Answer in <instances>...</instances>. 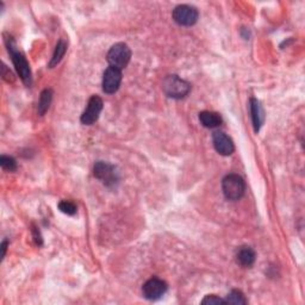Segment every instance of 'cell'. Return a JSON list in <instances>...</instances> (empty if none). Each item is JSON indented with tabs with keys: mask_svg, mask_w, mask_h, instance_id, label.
<instances>
[{
	"mask_svg": "<svg viewBox=\"0 0 305 305\" xmlns=\"http://www.w3.org/2000/svg\"><path fill=\"white\" fill-rule=\"evenodd\" d=\"M32 233H34V240L36 242V245L41 246L42 245V236H41V234H39V231L35 228V229L32 230Z\"/></svg>",
	"mask_w": 305,
	"mask_h": 305,
	"instance_id": "44dd1931",
	"label": "cell"
},
{
	"mask_svg": "<svg viewBox=\"0 0 305 305\" xmlns=\"http://www.w3.org/2000/svg\"><path fill=\"white\" fill-rule=\"evenodd\" d=\"M236 261L243 267H251L255 261V252L251 247H241L236 253Z\"/></svg>",
	"mask_w": 305,
	"mask_h": 305,
	"instance_id": "7c38bea8",
	"label": "cell"
},
{
	"mask_svg": "<svg viewBox=\"0 0 305 305\" xmlns=\"http://www.w3.org/2000/svg\"><path fill=\"white\" fill-rule=\"evenodd\" d=\"M131 50L126 43H117L111 47L108 53V62L111 67L117 69H124L130 62Z\"/></svg>",
	"mask_w": 305,
	"mask_h": 305,
	"instance_id": "277c9868",
	"label": "cell"
},
{
	"mask_svg": "<svg viewBox=\"0 0 305 305\" xmlns=\"http://www.w3.org/2000/svg\"><path fill=\"white\" fill-rule=\"evenodd\" d=\"M167 291V284L159 278H152L145 282L142 288V293L145 298L149 300H157Z\"/></svg>",
	"mask_w": 305,
	"mask_h": 305,
	"instance_id": "52a82bcc",
	"label": "cell"
},
{
	"mask_svg": "<svg viewBox=\"0 0 305 305\" xmlns=\"http://www.w3.org/2000/svg\"><path fill=\"white\" fill-rule=\"evenodd\" d=\"M2 75H3V78H4V80H5V82H7V83L13 82L12 73H11L10 69L7 68L5 65H3V67H2Z\"/></svg>",
	"mask_w": 305,
	"mask_h": 305,
	"instance_id": "ffe728a7",
	"label": "cell"
},
{
	"mask_svg": "<svg viewBox=\"0 0 305 305\" xmlns=\"http://www.w3.org/2000/svg\"><path fill=\"white\" fill-rule=\"evenodd\" d=\"M7 241H4L3 245H2V259L5 258V254H6V249H7Z\"/></svg>",
	"mask_w": 305,
	"mask_h": 305,
	"instance_id": "7402d4cb",
	"label": "cell"
},
{
	"mask_svg": "<svg viewBox=\"0 0 305 305\" xmlns=\"http://www.w3.org/2000/svg\"><path fill=\"white\" fill-rule=\"evenodd\" d=\"M251 113H252L253 126H254V131L259 132L260 128H261L263 123L265 113L261 105H260V101L255 98L251 99Z\"/></svg>",
	"mask_w": 305,
	"mask_h": 305,
	"instance_id": "8fae6325",
	"label": "cell"
},
{
	"mask_svg": "<svg viewBox=\"0 0 305 305\" xmlns=\"http://www.w3.org/2000/svg\"><path fill=\"white\" fill-rule=\"evenodd\" d=\"M58 209L66 215L73 216L76 214V205L71 200H62L58 203Z\"/></svg>",
	"mask_w": 305,
	"mask_h": 305,
	"instance_id": "e0dca14e",
	"label": "cell"
},
{
	"mask_svg": "<svg viewBox=\"0 0 305 305\" xmlns=\"http://www.w3.org/2000/svg\"><path fill=\"white\" fill-rule=\"evenodd\" d=\"M4 37H5V43L7 46V50H9L11 57H12L13 65L17 69L18 75L21 76L22 82H23L25 85L30 86L31 82H32L31 69H30V66H29V64H28L27 58H25L24 55L17 49L16 42L13 41V38L11 37V36L4 35Z\"/></svg>",
	"mask_w": 305,
	"mask_h": 305,
	"instance_id": "6da1fadb",
	"label": "cell"
},
{
	"mask_svg": "<svg viewBox=\"0 0 305 305\" xmlns=\"http://www.w3.org/2000/svg\"><path fill=\"white\" fill-rule=\"evenodd\" d=\"M93 174L97 179L106 186H113L118 182V172L116 171V167L112 166L104 161H98L93 167Z\"/></svg>",
	"mask_w": 305,
	"mask_h": 305,
	"instance_id": "5b68a950",
	"label": "cell"
},
{
	"mask_svg": "<svg viewBox=\"0 0 305 305\" xmlns=\"http://www.w3.org/2000/svg\"><path fill=\"white\" fill-rule=\"evenodd\" d=\"M222 189L227 199L238 200L241 199L245 194V180L238 174H228L224 176L222 181Z\"/></svg>",
	"mask_w": 305,
	"mask_h": 305,
	"instance_id": "3957f363",
	"label": "cell"
},
{
	"mask_svg": "<svg viewBox=\"0 0 305 305\" xmlns=\"http://www.w3.org/2000/svg\"><path fill=\"white\" fill-rule=\"evenodd\" d=\"M199 120L205 128H217L222 124V117L219 113L212 111H201L199 113Z\"/></svg>",
	"mask_w": 305,
	"mask_h": 305,
	"instance_id": "4fadbf2b",
	"label": "cell"
},
{
	"mask_svg": "<svg viewBox=\"0 0 305 305\" xmlns=\"http://www.w3.org/2000/svg\"><path fill=\"white\" fill-rule=\"evenodd\" d=\"M199 13L196 7L190 5H179L173 10V19L182 27H191L197 23Z\"/></svg>",
	"mask_w": 305,
	"mask_h": 305,
	"instance_id": "8992f818",
	"label": "cell"
},
{
	"mask_svg": "<svg viewBox=\"0 0 305 305\" xmlns=\"http://www.w3.org/2000/svg\"><path fill=\"white\" fill-rule=\"evenodd\" d=\"M162 88L167 97L173 99H181L185 98L190 93L191 85L190 83L179 78L178 75H168L164 80Z\"/></svg>",
	"mask_w": 305,
	"mask_h": 305,
	"instance_id": "7a4b0ae2",
	"label": "cell"
},
{
	"mask_svg": "<svg viewBox=\"0 0 305 305\" xmlns=\"http://www.w3.org/2000/svg\"><path fill=\"white\" fill-rule=\"evenodd\" d=\"M120 83H122V71L110 66L103 75V91L108 94L115 93L119 88Z\"/></svg>",
	"mask_w": 305,
	"mask_h": 305,
	"instance_id": "ba28073f",
	"label": "cell"
},
{
	"mask_svg": "<svg viewBox=\"0 0 305 305\" xmlns=\"http://www.w3.org/2000/svg\"><path fill=\"white\" fill-rule=\"evenodd\" d=\"M103 100L98 95H93L88 100L87 108L82 115V123L85 126H92V124L97 122L103 110Z\"/></svg>",
	"mask_w": 305,
	"mask_h": 305,
	"instance_id": "9c48e42d",
	"label": "cell"
},
{
	"mask_svg": "<svg viewBox=\"0 0 305 305\" xmlns=\"http://www.w3.org/2000/svg\"><path fill=\"white\" fill-rule=\"evenodd\" d=\"M212 142H214L215 149L220 155L229 156L234 153V142L229 136L224 134L223 131H215L212 135Z\"/></svg>",
	"mask_w": 305,
	"mask_h": 305,
	"instance_id": "30bf717a",
	"label": "cell"
},
{
	"mask_svg": "<svg viewBox=\"0 0 305 305\" xmlns=\"http://www.w3.org/2000/svg\"><path fill=\"white\" fill-rule=\"evenodd\" d=\"M0 166H2L4 170L10 171V172L17 170L16 160H14L13 157H11V156L3 155L2 157H0Z\"/></svg>",
	"mask_w": 305,
	"mask_h": 305,
	"instance_id": "ac0fdd59",
	"label": "cell"
},
{
	"mask_svg": "<svg viewBox=\"0 0 305 305\" xmlns=\"http://www.w3.org/2000/svg\"><path fill=\"white\" fill-rule=\"evenodd\" d=\"M51 99H53V91L49 90V88H47V90H44L41 93V98H39V101H38L39 116H43L44 113L48 111V109H49L50 106Z\"/></svg>",
	"mask_w": 305,
	"mask_h": 305,
	"instance_id": "9a60e30c",
	"label": "cell"
},
{
	"mask_svg": "<svg viewBox=\"0 0 305 305\" xmlns=\"http://www.w3.org/2000/svg\"><path fill=\"white\" fill-rule=\"evenodd\" d=\"M66 51H67V43H66V41H64V39H60L58 43L56 44V48H55L53 57H51V60L49 62L50 68H54L55 66H57L58 64H60L62 57L65 56Z\"/></svg>",
	"mask_w": 305,
	"mask_h": 305,
	"instance_id": "5bb4252c",
	"label": "cell"
},
{
	"mask_svg": "<svg viewBox=\"0 0 305 305\" xmlns=\"http://www.w3.org/2000/svg\"><path fill=\"white\" fill-rule=\"evenodd\" d=\"M227 304H234V305H240V304H247V299L245 298L243 293L238 290H233L229 295L227 296L226 299Z\"/></svg>",
	"mask_w": 305,
	"mask_h": 305,
	"instance_id": "2e32d148",
	"label": "cell"
},
{
	"mask_svg": "<svg viewBox=\"0 0 305 305\" xmlns=\"http://www.w3.org/2000/svg\"><path fill=\"white\" fill-rule=\"evenodd\" d=\"M201 304H208V305H218V304H227L226 299L219 298V297L215 295H209L205 297V298L201 300Z\"/></svg>",
	"mask_w": 305,
	"mask_h": 305,
	"instance_id": "d6986e66",
	"label": "cell"
}]
</instances>
